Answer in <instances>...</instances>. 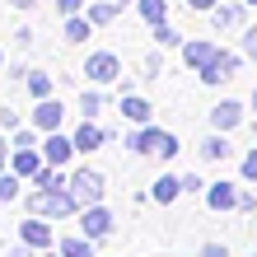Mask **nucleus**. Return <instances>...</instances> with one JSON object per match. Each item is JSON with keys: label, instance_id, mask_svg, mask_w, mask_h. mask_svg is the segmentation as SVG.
Masks as SVG:
<instances>
[{"label": "nucleus", "instance_id": "1", "mask_svg": "<svg viewBox=\"0 0 257 257\" xmlns=\"http://www.w3.org/2000/svg\"><path fill=\"white\" fill-rule=\"evenodd\" d=\"M28 210L33 215H47V220H70V215H80V201H75V192L70 187H33L28 192Z\"/></svg>", "mask_w": 257, "mask_h": 257}, {"label": "nucleus", "instance_id": "2", "mask_svg": "<svg viewBox=\"0 0 257 257\" xmlns=\"http://www.w3.org/2000/svg\"><path fill=\"white\" fill-rule=\"evenodd\" d=\"M84 80H94V84L122 80V61H117L112 52H89V56H84Z\"/></svg>", "mask_w": 257, "mask_h": 257}, {"label": "nucleus", "instance_id": "3", "mask_svg": "<svg viewBox=\"0 0 257 257\" xmlns=\"http://www.w3.org/2000/svg\"><path fill=\"white\" fill-rule=\"evenodd\" d=\"M238 66H243V61H238V56L234 52H215V61H210L206 70H196V75H201V84H210V89H220V84H229L234 80V75H238Z\"/></svg>", "mask_w": 257, "mask_h": 257}, {"label": "nucleus", "instance_id": "4", "mask_svg": "<svg viewBox=\"0 0 257 257\" xmlns=\"http://www.w3.org/2000/svg\"><path fill=\"white\" fill-rule=\"evenodd\" d=\"M112 224H117V220H112V210L103 206V201H98V206H84V210H80V234H89L94 243L112 234Z\"/></svg>", "mask_w": 257, "mask_h": 257}, {"label": "nucleus", "instance_id": "5", "mask_svg": "<svg viewBox=\"0 0 257 257\" xmlns=\"http://www.w3.org/2000/svg\"><path fill=\"white\" fill-rule=\"evenodd\" d=\"M19 238H24V243H33L38 252H52L56 248V234H52V220L47 215H28L19 224Z\"/></svg>", "mask_w": 257, "mask_h": 257}, {"label": "nucleus", "instance_id": "6", "mask_svg": "<svg viewBox=\"0 0 257 257\" xmlns=\"http://www.w3.org/2000/svg\"><path fill=\"white\" fill-rule=\"evenodd\" d=\"M70 192H75V201H80V206H98L103 201V173H94V169L70 173Z\"/></svg>", "mask_w": 257, "mask_h": 257}, {"label": "nucleus", "instance_id": "7", "mask_svg": "<svg viewBox=\"0 0 257 257\" xmlns=\"http://www.w3.org/2000/svg\"><path fill=\"white\" fill-rule=\"evenodd\" d=\"M108 126H98L94 122V117H84V122L80 126H75V136H70V141H75V150H80V155H94V150H103V145H108Z\"/></svg>", "mask_w": 257, "mask_h": 257}, {"label": "nucleus", "instance_id": "8", "mask_svg": "<svg viewBox=\"0 0 257 257\" xmlns=\"http://www.w3.org/2000/svg\"><path fill=\"white\" fill-rule=\"evenodd\" d=\"M61 122H66V103L61 98H38L33 103V126L47 136V131H61Z\"/></svg>", "mask_w": 257, "mask_h": 257}, {"label": "nucleus", "instance_id": "9", "mask_svg": "<svg viewBox=\"0 0 257 257\" xmlns=\"http://www.w3.org/2000/svg\"><path fill=\"white\" fill-rule=\"evenodd\" d=\"M210 126L224 131V136L238 131V126H243V103H238V98H220L215 108H210Z\"/></svg>", "mask_w": 257, "mask_h": 257}, {"label": "nucleus", "instance_id": "10", "mask_svg": "<svg viewBox=\"0 0 257 257\" xmlns=\"http://www.w3.org/2000/svg\"><path fill=\"white\" fill-rule=\"evenodd\" d=\"M80 155V150H75V141L70 136H61V131H47V141H42V159L47 164H56V169H66V164Z\"/></svg>", "mask_w": 257, "mask_h": 257}, {"label": "nucleus", "instance_id": "11", "mask_svg": "<svg viewBox=\"0 0 257 257\" xmlns=\"http://www.w3.org/2000/svg\"><path fill=\"white\" fill-rule=\"evenodd\" d=\"M210 28L215 33H238V28H248V5H215L210 10Z\"/></svg>", "mask_w": 257, "mask_h": 257}, {"label": "nucleus", "instance_id": "12", "mask_svg": "<svg viewBox=\"0 0 257 257\" xmlns=\"http://www.w3.org/2000/svg\"><path fill=\"white\" fill-rule=\"evenodd\" d=\"M159 136H164L159 126H150V122H145V126H136L131 136H122V145L131 150V155H155V150H159Z\"/></svg>", "mask_w": 257, "mask_h": 257}, {"label": "nucleus", "instance_id": "13", "mask_svg": "<svg viewBox=\"0 0 257 257\" xmlns=\"http://www.w3.org/2000/svg\"><path fill=\"white\" fill-rule=\"evenodd\" d=\"M215 42L210 38H201V42H183V61H187V70H206L210 61H215Z\"/></svg>", "mask_w": 257, "mask_h": 257}, {"label": "nucleus", "instance_id": "14", "mask_svg": "<svg viewBox=\"0 0 257 257\" xmlns=\"http://www.w3.org/2000/svg\"><path fill=\"white\" fill-rule=\"evenodd\" d=\"M206 206L220 210V215H224V210H238V187L234 183H210L206 187Z\"/></svg>", "mask_w": 257, "mask_h": 257}, {"label": "nucleus", "instance_id": "15", "mask_svg": "<svg viewBox=\"0 0 257 257\" xmlns=\"http://www.w3.org/2000/svg\"><path fill=\"white\" fill-rule=\"evenodd\" d=\"M117 112H122L131 126H145L150 117H155V108H150V98H141V94H126L122 103H117Z\"/></svg>", "mask_w": 257, "mask_h": 257}, {"label": "nucleus", "instance_id": "16", "mask_svg": "<svg viewBox=\"0 0 257 257\" xmlns=\"http://www.w3.org/2000/svg\"><path fill=\"white\" fill-rule=\"evenodd\" d=\"M42 164H47V159H42V145L38 150H14V155H10V169L19 173V178H33Z\"/></svg>", "mask_w": 257, "mask_h": 257}, {"label": "nucleus", "instance_id": "17", "mask_svg": "<svg viewBox=\"0 0 257 257\" xmlns=\"http://www.w3.org/2000/svg\"><path fill=\"white\" fill-rule=\"evenodd\" d=\"M150 196H155L159 206H173L178 196H183V178H173V173H159V178H155V187H150Z\"/></svg>", "mask_w": 257, "mask_h": 257}, {"label": "nucleus", "instance_id": "18", "mask_svg": "<svg viewBox=\"0 0 257 257\" xmlns=\"http://www.w3.org/2000/svg\"><path fill=\"white\" fill-rule=\"evenodd\" d=\"M56 252H61V257H94V238H89V234L56 238Z\"/></svg>", "mask_w": 257, "mask_h": 257}, {"label": "nucleus", "instance_id": "19", "mask_svg": "<svg viewBox=\"0 0 257 257\" xmlns=\"http://www.w3.org/2000/svg\"><path fill=\"white\" fill-rule=\"evenodd\" d=\"M61 33H66V42L80 47V42L94 33V24H89V14H66V28H61Z\"/></svg>", "mask_w": 257, "mask_h": 257}, {"label": "nucleus", "instance_id": "20", "mask_svg": "<svg viewBox=\"0 0 257 257\" xmlns=\"http://www.w3.org/2000/svg\"><path fill=\"white\" fill-rule=\"evenodd\" d=\"M117 10H122L117 0H98V5H89L84 14H89V24H94V28H103V24H117Z\"/></svg>", "mask_w": 257, "mask_h": 257}, {"label": "nucleus", "instance_id": "21", "mask_svg": "<svg viewBox=\"0 0 257 257\" xmlns=\"http://www.w3.org/2000/svg\"><path fill=\"white\" fill-rule=\"evenodd\" d=\"M33 187H70V178H66V169H56V164H42L33 173Z\"/></svg>", "mask_w": 257, "mask_h": 257}, {"label": "nucleus", "instance_id": "22", "mask_svg": "<svg viewBox=\"0 0 257 257\" xmlns=\"http://www.w3.org/2000/svg\"><path fill=\"white\" fill-rule=\"evenodd\" d=\"M136 10H141L145 24H164L169 19V0H136Z\"/></svg>", "mask_w": 257, "mask_h": 257}, {"label": "nucleus", "instance_id": "23", "mask_svg": "<svg viewBox=\"0 0 257 257\" xmlns=\"http://www.w3.org/2000/svg\"><path fill=\"white\" fill-rule=\"evenodd\" d=\"M24 84H28V94H33V98H52V84H56V80H52L47 70H28Z\"/></svg>", "mask_w": 257, "mask_h": 257}, {"label": "nucleus", "instance_id": "24", "mask_svg": "<svg viewBox=\"0 0 257 257\" xmlns=\"http://www.w3.org/2000/svg\"><path fill=\"white\" fill-rule=\"evenodd\" d=\"M224 155H229V141H224V131H215V136H206V141H201V159L215 164V159H224Z\"/></svg>", "mask_w": 257, "mask_h": 257}, {"label": "nucleus", "instance_id": "25", "mask_svg": "<svg viewBox=\"0 0 257 257\" xmlns=\"http://www.w3.org/2000/svg\"><path fill=\"white\" fill-rule=\"evenodd\" d=\"M150 28H155V42H159V47H183V33H178L169 19H164V24H150Z\"/></svg>", "mask_w": 257, "mask_h": 257}, {"label": "nucleus", "instance_id": "26", "mask_svg": "<svg viewBox=\"0 0 257 257\" xmlns=\"http://www.w3.org/2000/svg\"><path fill=\"white\" fill-rule=\"evenodd\" d=\"M38 141H42V131H38V126H19V131L10 136V145H14V150H38Z\"/></svg>", "mask_w": 257, "mask_h": 257}, {"label": "nucleus", "instance_id": "27", "mask_svg": "<svg viewBox=\"0 0 257 257\" xmlns=\"http://www.w3.org/2000/svg\"><path fill=\"white\" fill-rule=\"evenodd\" d=\"M103 103H108V98H103L98 89H84V94H80V117H98Z\"/></svg>", "mask_w": 257, "mask_h": 257}, {"label": "nucleus", "instance_id": "28", "mask_svg": "<svg viewBox=\"0 0 257 257\" xmlns=\"http://www.w3.org/2000/svg\"><path fill=\"white\" fill-rule=\"evenodd\" d=\"M0 201H19V173H14V169H5V173H0Z\"/></svg>", "mask_w": 257, "mask_h": 257}, {"label": "nucleus", "instance_id": "29", "mask_svg": "<svg viewBox=\"0 0 257 257\" xmlns=\"http://www.w3.org/2000/svg\"><path fill=\"white\" fill-rule=\"evenodd\" d=\"M155 159H164V164H169V159H178V136H173V131H164V136H159Z\"/></svg>", "mask_w": 257, "mask_h": 257}, {"label": "nucleus", "instance_id": "30", "mask_svg": "<svg viewBox=\"0 0 257 257\" xmlns=\"http://www.w3.org/2000/svg\"><path fill=\"white\" fill-rule=\"evenodd\" d=\"M238 173H243L248 183H257V150H248V155H243V164H238Z\"/></svg>", "mask_w": 257, "mask_h": 257}, {"label": "nucleus", "instance_id": "31", "mask_svg": "<svg viewBox=\"0 0 257 257\" xmlns=\"http://www.w3.org/2000/svg\"><path fill=\"white\" fill-rule=\"evenodd\" d=\"M243 56L257 61V28H243Z\"/></svg>", "mask_w": 257, "mask_h": 257}, {"label": "nucleus", "instance_id": "32", "mask_svg": "<svg viewBox=\"0 0 257 257\" xmlns=\"http://www.w3.org/2000/svg\"><path fill=\"white\" fill-rule=\"evenodd\" d=\"M183 192H206V178L201 173H183Z\"/></svg>", "mask_w": 257, "mask_h": 257}, {"label": "nucleus", "instance_id": "33", "mask_svg": "<svg viewBox=\"0 0 257 257\" xmlns=\"http://www.w3.org/2000/svg\"><path fill=\"white\" fill-rule=\"evenodd\" d=\"M0 126H5V131H19V112H14V108H0Z\"/></svg>", "mask_w": 257, "mask_h": 257}, {"label": "nucleus", "instance_id": "34", "mask_svg": "<svg viewBox=\"0 0 257 257\" xmlns=\"http://www.w3.org/2000/svg\"><path fill=\"white\" fill-rule=\"evenodd\" d=\"M10 169V136H5V126H0V173Z\"/></svg>", "mask_w": 257, "mask_h": 257}, {"label": "nucleus", "instance_id": "35", "mask_svg": "<svg viewBox=\"0 0 257 257\" xmlns=\"http://www.w3.org/2000/svg\"><path fill=\"white\" fill-rule=\"evenodd\" d=\"M201 257H234V252L224 248V243H206V248H201Z\"/></svg>", "mask_w": 257, "mask_h": 257}, {"label": "nucleus", "instance_id": "36", "mask_svg": "<svg viewBox=\"0 0 257 257\" xmlns=\"http://www.w3.org/2000/svg\"><path fill=\"white\" fill-rule=\"evenodd\" d=\"M56 10H61V14H80L84 0H56Z\"/></svg>", "mask_w": 257, "mask_h": 257}, {"label": "nucleus", "instance_id": "37", "mask_svg": "<svg viewBox=\"0 0 257 257\" xmlns=\"http://www.w3.org/2000/svg\"><path fill=\"white\" fill-rule=\"evenodd\" d=\"M10 257H38V248H33V243H24V238H19V248H10Z\"/></svg>", "mask_w": 257, "mask_h": 257}, {"label": "nucleus", "instance_id": "38", "mask_svg": "<svg viewBox=\"0 0 257 257\" xmlns=\"http://www.w3.org/2000/svg\"><path fill=\"white\" fill-rule=\"evenodd\" d=\"M159 61H164V56H159V52H150V56H145V75H159Z\"/></svg>", "mask_w": 257, "mask_h": 257}, {"label": "nucleus", "instance_id": "39", "mask_svg": "<svg viewBox=\"0 0 257 257\" xmlns=\"http://www.w3.org/2000/svg\"><path fill=\"white\" fill-rule=\"evenodd\" d=\"M10 80H28V66L24 61H10Z\"/></svg>", "mask_w": 257, "mask_h": 257}, {"label": "nucleus", "instance_id": "40", "mask_svg": "<svg viewBox=\"0 0 257 257\" xmlns=\"http://www.w3.org/2000/svg\"><path fill=\"white\" fill-rule=\"evenodd\" d=\"M238 210H257V196L252 192H238Z\"/></svg>", "mask_w": 257, "mask_h": 257}, {"label": "nucleus", "instance_id": "41", "mask_svg": "<svg viewBox=\"0 0 257 257\" xmlns=\"http://www.w3.org/2000/svg\"><path fill=\"white\" fill-rule=\"evenodd\" d=\"M183 5H187V10H215L220 0H183Z\"/></svg>", "mask_w": 257, "mask_h": 257}, {"label": "nucleus", "instance_id": "42", "mask_svg": "<svg viewBox=\"0 0 257 257\" xmlns=\"http://www.w3.org/2000/svg\"><path fill=\"white\" fill-rule=\"evenodd\" d=\"M38 0H10V10H33Z\"/></svg>", "mask_w": 257, "mask_h": 257}, {"label": "nucleus", "instance_id": "43", "mask_svg": "<svg viewBox=\"0 0 257 257\" xmlns=\"http://www.w3.org/2000/svg\"><path fill=\"white\" fill-rule=\"evenodd\" d=\"M248 108H252V112H257V89H252V98H248Z\"/></svg>", "mask_w": 257, "mask_h": 257}, {"label": "nucleus", "instance_id": "44", "mask_svg": "<svg viewBox=\"0 0 257 257\" xmlns=\"http://www.w3.org/2000/svg\"><path fill=\"white\" fill-rule=\"evenodd\" d=\"M117 5H122V10H126V5H136V0H117Z\"/></svg>", "mask_w": 257, "mask_h": 257}, {"label": "nucleus", "instance_id": "45", "mask_svg": "<svg viewBox=\"0 0 257 257\" xmlns=\"http://www.w3.org/2000/svg\"><path fill=\"white\" fill-rule=\"evenodd\" d=\"M0 66H5V52H0Z\"/></svg>", "mask_w": 257, "mask_h": 257}, {"label": "nucleus", "instance_id": "46", "mask_svg": "<svg viewBox=\"0 0 257 257\" xmlns=\"http://www.w3.org/2000/svg\"><path fill=\"white\" fill-rule=\"evenodd\" d=\"M243 5H257V0H243Z\"/></svg>", "mask_w": 257, "mask_h": 257}]
</instances>
